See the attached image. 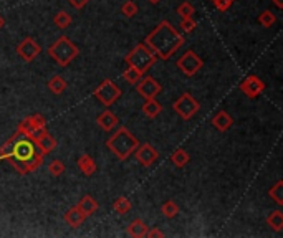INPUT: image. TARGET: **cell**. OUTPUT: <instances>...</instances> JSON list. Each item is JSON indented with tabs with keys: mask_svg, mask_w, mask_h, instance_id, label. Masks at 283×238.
<instances>
[{
	"mask_svg": "<svg viewBox=\"0 0 283 238\" xmlns=\"http://www.w3.org/2000/svg\"><path fill=\"white\" fill-rule=\"evenodd\" d=\"M45 154L41 152L38 144L30 137L15 132L2 148H0V160H9L12 167L20 176H27L41 164Z\"/></svg>",
	"mask_w": 283,
	"mask_h": 238,
	"instance_id": "1",
	"label": "cell"
},
{
	"mask_svg": "<svg viewBox=\"0 0 283 238\" xmlns=\"http://www.w3.org/2000/svg\"><path fill=\"white\" fill-rule=\"evenodd\" d=\"M144 43L156 53V57L161 60H169L179 48L186 43L182 35L174 29V25L167 20H162L158 27L147 33Z\"/></svg>",
	"mask_w": 283,
	"mask_h": 238,
	"instance_id": "2",
	"label": "cell"
},
{
	"mask_svg": "<svg viewBox=\"0 0 283 238\" xmlns=\"http://www.w3.org/2000/svg\"><path fill=\"white\" fill-rule=\"evenodd\" d=\"M139 141L134 137L133 132L124 128V126H119V128L113 132L106 141V148H108L119 160H126L131 154L138 149Z\"/></svg>",
	"mask_w": 283,
	"mask_h": 238,
	"instance_id": "3",
	"label": "cell"
},
{
	"mask_svg": "<svg viewBox=\"0 0 283 238\" xmlns=\"http://www.w3.org/2000/svg\"><path fill=\"white\" fill-rule=\"evenodd\" d=\"M48 55H50V58L56 65L68 66L80 55V48L76 46L75 41H72V38L61 35V37H58L48 46Z\"/></svg>",
	"mask_w": 283,
	"mask_h": 238,
	"instance_id": "4",
	"label": "cell"
},
{
	"mask_svg": "<svg viewBox=\"0 0 283 238\" xmlns=\"http://www.w3.org/2000/svg\"><path fill=\"white\" fill-rule=\"evenodd\" d=\"M124 60H126V63H128V66L136 68L144 75L147 69L156 63L158 57H156V53L143 41V43H138L136 46H134L133 50L126 55Z\"/></svg>",
	"mask_w": 283,
	"mask_h": 238,
	"instance_id": "5",
	"label": "cell"
},
{
	"mask_svg": "<svg viewBox=\"0 0 283 238\" xmlns=\"http://www.w3.org/2000/svg\"><path fill=\"white\" fill-rule=\"evenodd\" d=\"M17 132H20L25 137H30L33 141H38L40 137H43L47 134V119L41 114H32L25 117L24 121H20Z\"/></svg>",
	"mask_w": 283,
	"mask_h": 238,
	"instance_id": "6",
	"label": "cell"
},
{
	"mask_svg": "<svg viewBox=\"0 0 283 238\" xmlns=\"http://www.w3.org/2000/svg\"><path fill=\"white\" fill-rule=\"evenodd\" d=\"M174 111L178 113L184 121H189L190 117H194L201 109V104L190 93H182L181 98L174 101L172 104Z\"/></svg>",
	"mask_w": 283,
	"mask_h": 238,
	"instance_id": "7",
	"label": "cell"
},
{
	"mask_svg": "<svg viewBox=\"0 0 283 238\" xmlns=\"http://www.w3.org/2000/svg\"><path fill=\"white\" fill-rule=\"evenodd\" d=\"M95 98L100 101L103 106L110 108L111 104H115L119 98H121V89L111 80H104L100 86L95 89Z\"/></svg>",
	"mask_w": 283,
	"mask_h": 238,
	"instance_id": "8",
	"label": "cell"
},
{
	"mask_svg": "<svg viewBox=\"0 0 283 238\" xmlns=\"http://www.w3.org/2000/svg\"><path fill=\"white\" fill-rule=\"evenodd\" d=\"M204 66V61L194 50H187L182 57L178 60V68L186 76H194L201 72V68Z\"/></svg>",
	"mask_w": 283,
	"mask_h": 238,
	"instance_id": "9",
	"label": "cell"
},
{
	"mask_svg": "<svg viewBox=\"0 0 283 238\" xmlns=\"http://www.w3.org/2000/svg\"><path fill=\"white\" fill-rule=\"evenodd\" d=\"M15 52H17V55H18V57L22 58L24 61L30 63V61H33V60L40 55L41 46L38 45L37 40L27 37V38H24V40L17 45Z\"/></svg>",
	"mask_w": 283,
	"mask_h": 238,
	"instance_id": "10",
	"label": "cell"
},
{
	"mask_svg": "<svg viewBox=\"0 0 283 238\" xmlns=\"http://www.w3.org/2000/svg\"><path fill=\"white\" fill-rule=\"evenodd\" d=\"M240 91H242L247 98H250V100H255L257 96H260L265 91V83L262 81L258 76L249 75L247 78L242 80V83H240Z\"/></svg>",
	"mask_w": 283,
	"mask_h": 238,
	"instance_id": "11",
	"label": "cell"
},
{
	"mask_svg": "<svg viewBox=\"0 0 283 238\" xmlns=\"http://www.w3.org/2000/svg\"><path fill=\"white\" fill-rule=\"evenodd\" d=\"M136 89H138V93L144 98V100H151V98H156L161 93L162 86L159 85L158 80L153 78V76H144L143 75V78L136 83Z\"/></svg>",
	"mask_w": 283,
	"mask_h": 238,
	"instance_id": "12",
	"label": "cell"
},
{
	"mask_svg": "<svg viewBox=\"0 0 283 238\" xmlns=\"http://www.w3.org/2000/svg\"><path fill=\"white\" fill-rule=\"evenodd\" d=\"M134 156H136V160L143 165V167H151L156 160L159 159V152L158 149L154 148V146H151L149 142L146 144H139L138 149L133 152Z\"/></svg>",
	"mask_w": 283,
	"mask_h": 238,
	"instance_id": "13",
	"label": "cell"
},
{
	"mask_svg": "<svg viewBox=\"0 0 283 238\" xmlns=\"http://www.w3.org/2000/svg\"><path fill=\"white\" fill-rule=\"evenodd\" d=\"M96 124L100 126L103 131L110 132L111 129H115L116 126L119 124V119H118V116L115 113H113V111L106 109V111H103V113L96 117Z\"/></svg>",
	"mask_w": 283,
	"mask_h": 238,
	"instance_id": "14",
	"label": "cell"
},
{
	"mask_svg": "<svg viewBox=\"0 0 283 238\" xmlns=\"http://www.w3.org/2000/svg\"><path fill=\"white\" fill-rule=\"evenodd\" d=\"M232 124H233L232 116L227 113V111H224V109H221L219 113L214 114V117H212V126H214V128L217 131H221V132L229 131L232 128Z\"/></svg>",
	"mask_w": 283,
	"mask_h": 238,
	"instance_id": "15",
	"label": "cell"
},
{
	"mask_svg": "<svg viewBox=\"0 0 283 238\" xmlns=\"http://www.w3.org/2000/svg\"><path fill=\"white\" fill-rule=\"evenodd\" d=\"M65 222H67V225H70L72 228H78L80 225H83L84 220L88 219L86 215H84L83 212L78 207H72L70 210H67V213H65Z\"/></svg>",
	"mask_w": 283,
	"mask_h": 238,
	"instance_id": "16",
	"label": "cell"
},
{
	"mask_svg": "<svg viewBox=\"0 0 283 238\" xmlns=\"http://www.w3.org/2000/svg\"><path fill=\"white\" fill-rule=\"evenodd\" d=\"M76 207L81 210V212L86 215V217H91L98 212V202L95 200V197H91V195H84V197L80 199V202L76 204Z\"/></svg>",
	"mask_w": 283,
	"mask_h": 238,
	"instance_id": "17",
	"label": "cell"
},
{
	"mask_svg": "<svg viewBox=\"0 0 283 238\" xmlns=\"http://www.w3.org/2000/svg\"><path fill=\"white\" fill-rule=\"evenodd\" d=\"M78 169H80L81 174H84L86 177L93 176L96 172V162L95 159L90 156V154H83V156L78 159Z\"/></svg>",
	"mask_w": 283,
	"mask_h": 238,
	"instance_id": "18",
	"label": "cell"
},
{
	"mask_svg": "<svg viewBox=\"0 0 283 238\" xmlns=\"http://www.w3.org/2000/svg\"><path fill=\"white\" fill-rule=\"evenodd\" d=\"M147 230H149V227H147L141 219H136L128 225L126 233H128L129 236H133V238H143V236H146Z\"/></svg>",
	"mask_w": 283,
	"mask_h": 238,
	"instance_id": "19",
	"label": "cell"
},
{
	"mask_svg": "<svg viewBox=\"0 0 283 238\" xmlns=\"http://www.w3.org/2000/svg\"><path fill=\"white\" fill-rule=\"evenodd\" d=\"M143 113L144 116L147 117H158L161 114V111H162V106H161V103L156 100V98H151V100H144V104H143Z\"/></svg>",
	"mask_w": 283,
	"mask_h": 238,
	"instance_id": "20",
	"label": "cell"
},
{
	"mask_svg": "<svg viewBox=\"0 0 283 238\" xmlns=\"http://www.w3.org/2000/svg\"><path fill=\"white\" fill-rule=\"evenodd\" d=\"M267 225L270 227L273 232H281L283 230V212L281 210H273L267 215Z\"/></svg>",
	"mask_w": 283,
	"mask_h": 238,
	"instance_id": "21",
	"label": "cell"
},
{
	"mask_svg": "<svg viewBox=\"0 0 283 238\" xmlns=\"http://www.w3.org/2000/svg\"><path fill=\"white\" fill-rule=\"evenodd\" d=\"M35 142L38 144V148L41 149V152H43L45 156H48V154L56 149V141H55V137L50 134V132H47L43 137H40L38 141H35Z\"/></svg>",
	"mask_w": 283,
	"mask_h": 238,
	"instance_id": "22",
	"label": "cell"
},
{
	"mask_svg": "<svg viewBox=\"0 0 283 238\" xmlns=\"http://www.w3.org/2000/svg\"><path fill=\"white\" fill-rule=\"evenodd\" d=\"M189 160H190V156L189 154L184 151L182 148L179 149H176L172 154H171V162L178 167V169H182V167H186L189 164Z\"/></svg>",
	"mask_w": 283,
	"mask_h": 238,
	"instance_id": "23",
	"label": "cell"
},
{
	"mask_svg": "<svg viewBox=\"0 0 283 238\" xmlns=\"http://www.w3.org/2000/svg\"><path fill=\"white\" fill-rule=\"evenodd\" d=\"M48 89H50L53 94H63L67 89V80L58 75L53 76V78H50V81H48Z\"/></svg>",
	"mask_w": 283,
	"mask_h": 238,
	"instance_id": "24",
	"label": "cell"
},
{
	"mask_svg": "<svg viewBox=\"0 0 283 238\" xmlns=\"http://www.w3.org/2000/svg\"><path fill=\"white\" fill-rule=\"evenodd\" d=\"M131 200L126 197H118L115 202H113V210L119 215H126L131 212Z\"/></svg>",
	"mask_w": 283,
	"mask_h": 238,
	"instance_id": "25",
	"label": "cell"
},
{
	"mask_svg": "<svg viewBox=\"0 0 283 238\" xmlns=\"http://www.w3.org/2000/svg\"><path fill=\"white\" fill-rule=\"evenodd\" d=\"M72 22H73L72 15L65 10H60L58 13H55V17H53V23L55 27H58V29H67L68 25H72Z\"/></svg>",
	"mask_w": 283,
	"mask_h": 238,
	"instance_id": "26",
	"label": "cell"
},
{
	"mask_svg": "<svg viewBox=\"0 0 283 238\" xmlns=\"http://www.w3.org/2000/svg\"><path fill=\"white\" fill-rule=\"evenodd\" d=\"M268 195H270V197L275 200V204H277L278 207H281L283 205V182L278 180L273 187H270Z\"/></svg>",
	"mask_w": 283,
	"mask_h": 238,
	"instance_id": "27",
	"label": "cell"
},
{
	"mask_svg": "<svg viewBox=\"0 0 283 238\" xmlns=\"http://www.w3.org/2000/svg\"><path fill=\"white\" fill-rule=\"evenodd\" d=\"M161 212H162V215L166 217V219H174V217L179 213V205L176 204L174 200H167V202L162 204Z\"/></svg>",
	"mask_w": 283,
	"mask_h": 238,
	"instance_id": "28",
	"label": "cell"
},
{
	"mask_svg": "<svg viewBox=\"0 0 283 238\" xmlns=\"http://www.w3.org/2000/svg\"><path fill=\"white\" fill-rule=\"evenodd\" d=\"M277 22V15H275L273 12H270V10H264L258 15V23L262 25V27H265V29H270V27Z\"/></svg>",
	"mask_w": 283,
	"mask_h": 238,
	"instance_id": "29",
	"label": "cell"
},
{
	"mask_svg": "<svg viewBox=\"0 0 283 238\" xmlns=\"http://www.w3.org/2000/svg\"><path fill=\"white\" fill-rule=\"evenodd\" d=\"M123 78H124L126 83H129V85H136V83H138L141 78H143V73H141L139 69L129 66V68L123 73Z\"/></svg>",
	"mask_w": 283,
	"mask_h": 238,
	"instance_id": "30",
	"label": "cell"
},
{
	"mask_svg": "<svg viewBox=\"0 0 283 238\" xmlns=\"http://www.w3.org/2000/svg\"><path fill=\"white\" fill-rule=\"evenodd\" d=\"M65 169L67 167H65V164H63V160H60V159H55L48 164V172H50L53 177L63 176V174H65Z\"/></svg>",
	"mask_w": 283,
	"mask_h": 238,
	"instance_id": "31",
	"label": "cell"
},
{
	"mask_svg": "<svg viewBox=\"0 0 283 238\" xmlns=\"http://www.w3.org/2000/svg\"><path fill=\"white\" fill-rule=\"evenodd\" d=\"M194 13H195V9L190 2H182L178 7V15L181 18H190V17H194Z\"/></svg>",
	"mask_w": 283,
	"mask_h": 238,
	"instance_id": "32",
	"label": "cell"
},
{
	"mask_svg": "<svg viewBox=\"0 0 283 238\" xmlns=\"http://www.w3.org/2000/svg\"><path fill=\"white\" fill-rule=\"evenodd\" d=\"M121 13L126 18H133L138 13V5L133 2V0H126L121 5Z\"/></svg>",
	"mask_w": 283,
	"mask_h": 238,
	"instance_id": "33",
	"label": "cell"
},
{
	"mask_svg": "<svg viewBox=\"0 0 283 238\" xmlns=\"http://www.w3.org/2000/svg\"><path fill=\"white\" fill-rule=\"evenodd\" d=\"M210 2H212V5H214L219 12H227L230 7H232V4L235 2V0H210Z\"/></svg>",
	"mask_w": 283,
	"mask_h": 238,
	"instance_id": "34",
	"label": "cell"
},
{
	"mask_svg": "<svg viewBox=\"0 0 283 238\" xmlns=\"http://www.w3.org/2000/svg\"><path fill=\"white\" fill-rule=\"evenodd\" d=\"M195 27H197V23H195L194 17H190V18H182V22H181V29H182V32L192 33V32L195 30Z\"/></svg>",
	"mask_w": 283,
	"mask_h": 238,
	"instance_id": "35",
	"label": "cell"
},
{
	"mask_svg": "<svg viewBox=\"0 0 283 238\" xmlns=\"http://www.w3.org/2000/svg\"><path fill=\"white\" fill-rule=\"evenodd\" d=\"M68 2L72 4V7H75L76 10H81V9H84V7H86L88 0H68Z\"/></svg>",
	"mask_w": 283,
	"mask_h": 238,
	"instance_id": "36",
	"label": "cell"
},
{
	"mask_svg": "<svg viewBox=\"0 0 283 238\" xmlns=\"http://www.w3.org/2000/svg\"><path fill=\"white\" fill-rule=\"evenodd\" d=\"M146 236H149V238H162V236H164V232H161V230L159 228H151V230H147V233H146Z\"/></svg>",
	"mask_w": 283,
	"mask_h": 238,
	"instance_id": "37",
	"label": "cell"
},
{
	"mask_svg": "<svg viewBox=\"0 0 283 238\" xmlns=\"http://www.w3.org/2000/svg\"><path fill=\"white\" fill-rule=\"evenodd\" d=\"M272 2L275 4V7H277V9L283 10V0H272Z\"/></svg>",
	"mask_w": 283,
	"mask_h": 238,
	"instance_id": "38",
	"label": "cell"
},
{
	"mask_svg": "<svg viewBox=\"0 0 283 238\" xmlns=\"http://www.w3.org/2000/svg\"><path fill=\"white\" fill-rule=\"evenodd\" d=\"M4 25H5V20H4V17H2V15H0V30L4 29Z\"/></svg>",
	"mask_w": 283,
	"mask_h": 238,
	"instance_id": "39",
	"label": "cell"
},
{
	"mask_svg": "<svg viewBox=\"0 0 283 238\" xmlns=\"http://www.w3.org/2000/svg\"><path fill=\"white\" fill-rule=\"evenodd\" d=\"M147 2H151V4H159L161 0H147Z\"/></svg>",
	"mask_w": 283,
	"mask_h": 238,
	"instance_id": "40",
	"label": "cell"
}]
</instances>
